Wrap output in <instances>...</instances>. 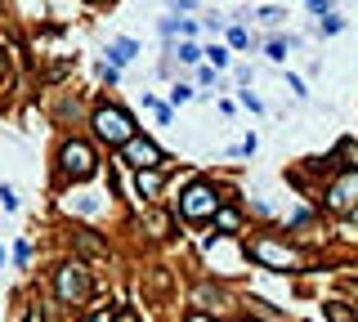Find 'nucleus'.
I'll use <instances>...</instances> for the list:
<instances>
[{
  "label": "nucleus",
  "instance_id": "f257e3e1",
  "mask_svg": "<svg viewBox=\"0 0 358 322\" xmlns=\"http://www.w3.org/2000/svg\"><path fill=\"white\" fill-rule=\"evenodd\" d=\"M94 135L103 139L108 148H126L130 139H135V121H130V112L121 108H94Z\"/></svg>",
  "mask_w": 358,
  "mask_h": 322
},
{
  "label": "nucleus",
  "instance_id": "f03ea898",
  "mask_svg": "<svg viewBox=\"0 0 358 322\" xmlns=\"http://www.w3.org/2000/svg\"><path fill=\"white\" fill-rule=\"evenodd\" d=\"M59 170L68 179H90L94 170H99V157H94L90 144H81V139H68V144L59 148Z\"/></svg>",
  "mask_w": 358,
  "mask_h": 322
},
{
  "label": "nucleus",
  "instance_id": "7ed1b4c3",
  "mask_svg": "<svg viewBox=\"0 0 358 322\" xmlns=\"http://www.w3.org/2000/svg\"><path fill=\"white\" fill-rule=\"evenodd\" d=\"M215 211H220V193L211 184H193L179 197V215L184 220H215Z\"/></svg>",
  "mask_w": 358,
  "mask_h": 322
},
{
  "label": "nucleus",
  "instance_id": "20e7f679",
  "mask_svg": "<svg viewBox=\"0 0 358 322\" xmlns=\"http://www.w3.org/2000/svg\"><path fill=\"white\" fill-rule=\"evenodd\" d=\"M251 260L265 264V269H300V255L291 251L287 242H273V238H256V242H251Z\"/></svg>",
  "mask_w": 358,
  "mask_h": 322
},
{
  "label": "nucleus",
  "instance_id": "39448f33",
  "mask_svg": "<svg viewBox=\"0 0 358 322\" xmlns=\"http://www.w3.org/2000/svg\"><path fill=\"white\" fill-rule=\"evenodd\" d=\"M54 291H59L63 305H81V300H86V291H90L86 269H81V264H63V269L54 273Z\"/></svg>",
  "mask_w": 358,
  "mask_h": 322
},
{
  "label": "nucleus",
  "instance_id": "423d86ee",
  "mask_svg": "<svg viewBox=\"0 0 358 322\" xmlns=\"http://www.w3.org/2000/svg\"><path fill=\"white\" fill-rule=\"evenodd\" d=\"M121 161H130L135 170H157V166H162V148H157L153 139H139L135 135L126 148H121Z\"/></svg>",
  "mask_w": 358,
  "mask_h": 322
},
{
  "label": "nucleus",
  "instance_id": "0eeeda50",
  "mask_svg": "<svg viewBox=\"0 0 358 322\" xmlns=\"http://www.w3.org/2000/svg\"><path fill=\"white\" fill-rule=\"evenodd\" d=\"M327 206H332V211H354L358 206V170H345V175L327 188Z\"/></svg>",
  "mask_w": 358,
  "mask_h": 322
},
{
  "label": "nucleus",
  "instance_id": "6e6552de",
  "mask_svg": "<svg viewBox=\"0 0 358 322\" xmlns=\"http://www.w3.org/2000/svg\"><path fill=\"white\" fill-rule=\"evenodd\" d=\"M135 193L144 197V202H157V197H162V175H157V170H139V175H135Z\"/></svg>",
  "mask_w": 358,
  "mask_h": 322
},
{
  "label": "nucleus",
  "instance_id": "1a4fd4ad",
  "mask_svg": "<svg viewBox=\"0 0 358 322\" xmlns=\"http://www.w3.org/2000/svg\"><path fill=\"white\" fill-rule=\"evenodd\" d=\"M135 54H139V45H135V41H126V36L108 45V59H112V68H121V63H130V59H135Z\"/></svg>",
  "mask_w": 358,
  "mask_h": 322
},
{
  "label": "nucleus",
  "instance_id": "9d476101",
  "mask_svg": "<svg viewBox=\"0 0 358 322\" xmlns=\"http://www.w3.org/2000/svg\"><path fill=\"white\" fill-rule=\"evenodd\" d=\"M238 224H242V215L233 211V206H220V211H215V229L220 233H238Z\"/></svg>",
  "mask_w": 358,
  "mask_h": 322
},
{
  "label": "nucleus",
  "instance_id": "9b49d317",
  "mask_svg": "<svg viewBox=\"0 0 358 322\" xmlns=\"http://www.w3.org/2000/svg\"><path fill=\"white\" fill-rule=\"evenodd\" d=\"M251 18H260V23H265V27H278L282 18H287V9H278V5H265V9H256V14H251Z\"/></svg>",
  "mask_w": 358,
  "mask_h": 322
},
{
  "label": "nucleus",
  "instance_id": "f8f14e48",
  "mask_svg": "<svg viewBox=\"0 0 358 322\" xmlns=\"http://www.w3.org/2000/svg\"><path fill=\"white\" fill-rule=\"evenodd\" d=\"M336 32H345V18L341 14H327L323 18V36H336Z\"/></svg>",
  "mask_w": 358,
  "mask_h": 322
},
{
  "label": "nucleus",
  "instance_id": "ddd939ff",
  "mask_svg": "<svg viewBox=\"0 0 358 322\" xmlns=\"http://www.w3.org/2000/svg\"><path fill=\"white\" fill-rule=\"evenodd\" d=\"M291 45H296V41H269V59H273V63H282Z\"/></svg>",
  "mask_w": 358,
  "mask_h": 322
},
{
  "label": "nucleus",
  "instance_id": "4468645a",
  "mask_svg": "<svg viewBox=\"0 0 358 322\" xmlns=\"http://www.w3.org/2000/svg\"><path fill=\"white\" fill-rule=\"evenodd\" d=\"M327 322H354V314L345 305H327Z\"/></svg>",
  "mask_w": 358,
  "mask_h": 322
},
{
  "label": "nucleus",
  "instance_id": "2eb2a0df",
  "mask_svg": "<svg viewBox=\"0 0 358 322\" xmlns=\"http://www.w3.org/2000/svg\"><path fill=\"white\" fill-rule=\"evenodd\" d=\"M229 45H233V50H247V45H251V36L242 32V27H229Z\"/></svg>",
  "mask_w": 358,
  "mask_h": 322
},
{
  "label": "nucleus",
  "instance_id": "dca6fc26",
  "mask_svg": "<svg viewBox=\"0 0 358 322\" xmlns=\"http://www.w3.org/2000/svg\"><path fill=\"white\" fill-rule=\"evenodd\" d=\"M179 59H184V63H197V59H202V50H197L193 41H184V45H179Z\"/></svg>",
  "mask_w": 358,
  "mask_h": 322
},
{
  "label": "nucleus",
  "instance_id": "f3484780",
  "mask_svg": "<svg viewBox=\"0 0 358 322\" xmlns=\"http://www.w3.org/2000/svg\"><path fill=\"white\" fill-rule=\"evenodd\" d=\"M0 202H5V211H18V193H14V188H0Z\"/></svg>",
  "mask_w": 358,
  "mask_h": 322
},
{
  "label": "nucleus",
  "instance_id": "a211bd4d",
  "mask_svg": "<svg viewBox=\"0 0 358 322\" xmlns=\"http://www.w3.org/2000/svg\"><path fill=\"white\" fill-rule=\"evenodd\" d=\"M14 264H32V246H27V242L14 246Z\"/></svg>",
  "mask_w": 358,
  "mask_h": 322
},
{
  "label": "nucleus",
  "instance_id": "6ab92c4d",
  "mask_svg": "<svg viewBox=\"0 0 358 322\" xmlns=\"http://www.w3.org/2000/svg\"><path fill=\"white\" fill-rule=\"evenodd\" d=\"M188 99H193V85H175L171 90V103H188Z\"/></svg>",
  "mask_w": 358,
  "mask_h": 322
},
{
  "label": "nucleus",
  "instance_id": "aec40b11",
  "mask_svg": "<svg viewBox=\"0 0 358 322\" xmlns=\"http://www.w3.org/2000/svg\"><path fill=\"white\" fill-rule=\"evenodd\" d=\"M305 5H309V14H332V0H305Z\"/></svg>",
  "mask_w": 358,
  "mask_h": 322
},
{
  "label": "nucleus",
  "instance_id": "412c9836",
  "mask_svg": "<svg viewBox=\"0 0 358 322\" xmlns=\"http://www.w3.org/2000/svg\"><path fill=\"white\" fill-rule=\"evenodd\" d=\"M206 54H211V63H215V68H224V63H229V50H220V45H211Z\"/></svg>",
  "mask_w": 358,
  "mask_h": 322
},
{
  "label": "nucleus",
  "instance_id": "4be33fe9",
  "mask_svg": "<svg viewBox=\"0 0 358 322\" xmlns=\"http://www.w3.org/2000/svg\"><path fill=\"white\" fill-rule=\"evenodd\" d=\"M287 90L296 94V99H305V94H309V90H305V81H300V77H287Z\"/></svg>",
  "mask_w": 358,
  "mask_h": 322
},
{
  "label": "nucleus",
  "instance_id": "5701e85b",
  "mask_svg": "<svg viewBox=\"0 0 358 322\" xmlns=\"http://www.w3.org/2000/svg\"><path fill=\"white\" fill-rule=\"evenodd\" d=\"M81 251H86V255H99V251H103V246H99V242H94V238H90V233H81Z\"/></svg>",
  "mask_w": 358,
  "mask_h": 322
},
{
  "label": "nucleus",
  "instance_id": "b1692460",
  "mask_svg": "<svg viewBox=\"0 0 358 322\" xmlns=\"http://www.w3.org/2000/svg\"><path fill=\"white\" fill-rule=\"evenodd\" d=\"M23 322H45V309H41V300H32V309H27V318Z\"/></svg>",
  "mask_w": 358,
  "mask_h": 322
},
{
  "label": "nucleus",
  "instance_id": "393cba45",
  "mask_svg": "<svg viewBox=\"0 0 358 322\" xmlns=\"http://www.w3.org/2000/svg\"><path fill=\"white\" fill-rule=\"evenodd\" d=\"M112 318H117V314H112V309H99V314H94L90 322H112Z\"/></svg>",
  "mask_w": 358,
  "mask_h": 322
},
{
  "label": "nucleus",
  "instance_id": "a878e982",
  "mask_svg": "<svg viewBox=\"0 0 358 322\" xmlns=\"http://www.w3.org/2000/svg\"><path fill=\"white\" fill-rule=\"evenodd\" d=\"M112 322H139V318H135V314H130V309H121V314H117V318H112Z\"/></svg>",
  "mask_w": 358,
  "mask_h": 322
},
{
  "label": "nucleus",
  "instance_id": "bb28decb",
  "mask_svg": "<svg viewBox=\"0 0 358 322\" xmlns=\"http://www.w3.org/2000/svg\"><path fill=\"white\" fill-rule=\"evenodd\" d=\"M9 77V59H5V50H0V81Z\"/></svg>",
  "mask_w": 358,
  "mask_h": 322
},
{
  "label": "nucleus",
  "instance_id": "cd10ccee",
  "mask_svg": "<svg viewBox=\"0 0 358 322\" xmlns=\"http://www.w3.org/2000/svg\"><path fill=\"white\" fill-rule=\"evenodd\" d=\"M184 322H215V318H206V314H188Z\"/></svg>",
  "mask_w": 358,
  "mask_h": 322
},
{
  "label": "nucleus",
  "instance_id": "c85d7f7f",
  "mask_svg": "<svg viewBox=\"0 0 358 322\" xmlns=\"http://www.w3.org/2000/svg\"><path fill=\"white\" fill-rule=\"evenodd\" d=\"M0 264H5V251H0Z\"/></svg>",
  "mask_w": 358,
  "mask_h": 322
}]
</instances>
